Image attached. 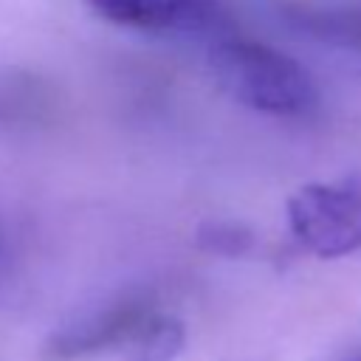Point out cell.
<instances>
[{"mask_svg":"<svg viewBox=\"0 0 361 361\" xmlns=\"http://www.w3.org/2000/svg\"><path fill=\"white\" fill-rule=\"evenodd\" d=\"M155 313L158 310L149 293H124L116 302L56 330L42 347V361H82L116 347H130Z\"/></svg>","mask_w":361,"mask_h":361,"instance_id":"3957f363","label":"cell"},{"mask_svg":"<svg viewBox=\"0 0 361 361\" xmlns=\"http://www.w3.org/2000/svg\"><path fill=\"white\" fill-rule=\"evenodd\" d=\"M186 344L183 322L175 316L155 313L130 344L127 361H175Z\"/></svg>","mask_w":361,"mask_h":361,"instance_id":"8992f818","label":"cell"},{"mask_svg":"<svg viewBox=\"0 0 361 361\" xmlns=\"http://www.w3.org/2000/svg\"><path fill=\"white\" fill-rule=\"evenodd\" d=\"M102 20L149 31V34H180L200 31L217 17V0H85Z\"/></svg>","mask_w":361,"mask_h":361,"instance_id":"277c9868","label":"cell"},{"mask_svg":"<svg viewBox=\"0 0 361 361\" xmlns=\"http://www.w3.org/2000/svg\"><path fill=\"white\" fill-rule=\"evenodd\" d=\"M54 87L31 71L0 68V130H31L54 116Z\"/></svg>","mask_w":361,"mask_h":361,"instance_id":"5b68a950","label":"cell"},{"mask_svg":"<svg viewBox=\"0 0 361 361\" xmlns=\"http://www.w3.org/2000/svg\"><path fill=\"white\" fill-rule=\"evenodd\" d=\"M355 361H361V358H355Z\"/></svg>","mask_w":361,"mask_h":361,"instance_id":"ba28073f","label":"cell"},{"mask_svg":"<svg viewBox=\"0 0 361 361\" xmlns=\"http://www.w3.org/2000/svg\"><path fill=\"white\" fill-rule=\"evenodd\" d=\"M200 243L217 254H240L251 243V237L234 223H214L206 231H200Z\"/></svg>","mask_w":361,"mask_h":361,"instance_id":"52a82bcc","label":"cell"},{"mask_svg":"<svg viewBox=\"0 0 361 361\" xmlns=\"http://www.w3.org/2000/svg\"><path fill=\"white\" fill-rule=\"evenodd\" d=\"M209 68L220 90L254 113L305 118L319 107L313 76L293 56L265 42L223 39L212 48Z\"/></svg>","mask_w":361,"mask_h":361,"instance_id":"6da1fadb","label":"cell"},{"mask_svg":"<svg viewBox=\"0 0 361 361\" xmlns=\"http://www.w3.org/2000/svg\"><path fill=\"white\" fill-rule=\"evenodd\" d=\"M285 209L290 234L313 257L336 259L361 248V189L307 183L288 197Z\"/></svg>","mask_w":361,"mask_h":361,"instance_id":"7a4b0ae2","label":"cell"}]
</instances>
